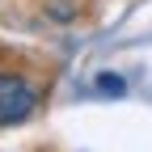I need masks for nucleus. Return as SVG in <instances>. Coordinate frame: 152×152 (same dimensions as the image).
<instances>
[{
    "mask_svg": "<svg viewBox=\"0 0 152 152\" xmlns=\"http://www.w3.org/2000/svg\"><path fill=\"white\" fill-rule=\"evenodd\" d=\"M38 106V89L17 72H0V127L26 123Z\"/></svg>",
    "mask_w": 152,
    "mask_h": 152,
    "instance_id": "1",
    "label": "nucleus"
},
{
    "mask_svg": "<svg viewBox=\"0 0 152 152\" xmlns=\"http://www.w3.org/2000/svg\"><path fill=\"white\" fill-rule=\"evenodd\" d=\"M47 9H51L55 21H72V17H76V4H72V0H47Z\"/></svg>",
    "mask_w": 152,
    "mask_h": 152,
    "instance_id": "2",
    "label": "nucleus"
},
{
    "mask_svg": "<svg viewBox=\"0 0 152 152\" xmlns=\"http://www.w3.org/2000/svg\"><path fill=\"white\" fill-rule=\"evenodd\" d=\"M97 89H102V93H114V97H123V89H127V85L118 80V76H110V72H102V76H97Z\"/></svg>",
    "mask_w": 152,
    "mask_h": 152,
    "instance_id": "3",
    "label": "nucleus"
}]
</instances>
